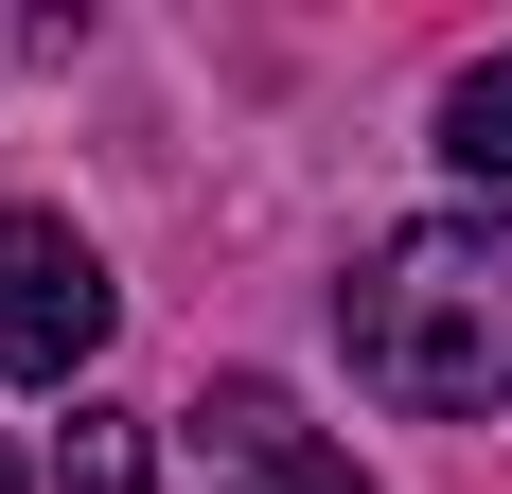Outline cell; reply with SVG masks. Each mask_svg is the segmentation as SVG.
I'll list each match as a JSON object with an SVG mask.
<instances>
[{"mask_svg": "<svg viewBox=\"0 0 512 494\" xmlns=\"http://www.w3.org/2000/svg\"><path fill=\"white\" fill-rule=\"evenodd\" d=\"M336 336H354V371L389 406H424V424L512 406V195L389 230L354 283H336Z\"/></svg>", "mask_w": 512, "mask_h": 494, "instance_id": "cell-1", "label": "cell"}, {"mask_svg": "<svg viewBox=\"0 0 512 494\" xmlns=\"http://www.w3.org/2000/svg\"><path fill=\"white\" fill-rule=\"evenodd\" d=\"M106 318H124L106 247L71 230V212H0V371H18V389H71L106 353Z\"/></svg>", "mask_w": 512, "mask_h": 494, "instance_id": "cell-2", "label": "cell"}, {"mask_svg": "<svg viewBox=\"0 0 512 494\" xmlns=\"http://www.w3.org/2000/svg\"><path fill=\"white\" fill-rule=\"evenodd\" d=\"M195 459H212V494H371V477H354V442H318L301 406L248 389V371L195 406Z\"/></svg>", "mask_w": 512, "mask_h": 494, "instance_id": "cell-3", "label": "cell"}, {"mask_svg": "<svg viewBox=\"0 0 512 494\" xmlns=\"http://www.w3.org/2000/svg\"><path fill=\"white\" fill-rule=\"evenodd\" d=\"M442 159H460L477 195H512V53H477L460 89H442Z\"/></svg>", "mask_w": 512, "mask_h": 494, "instance_id": "cell-4", "label": "cell"}, {"mask_svg": "<svg viewBox=\"0 0 512 494\" xmlns=\"http://www.w3.org/2000/svg\"><path fill=\"white\" fill-rule=\"evenodd\" d=\"M53 477L71 494H142V424H124V406H71V424H53Z\"/></svg>", "mask_w": 512, "mask_h": 494, "instance_id": "cell-5", "label": "cell"}, {"mask_svg": "<svg viewBox=\"0 0 512 494\" xmlns=\"http://www.w3.org/2000/svg\"><path fill=\"white\" fill-rule=\"evenodd\" d=\"M0 494H18V477H0Z\"/></svg>", "mask_w": 512, "mask_h": 494, "instance_id": "cell-6", "label": "cell"}]
</instances>
